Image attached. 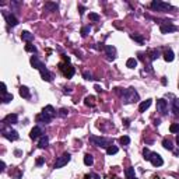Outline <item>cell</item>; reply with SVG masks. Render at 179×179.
Wrapping results in <instances>:
<instances>
[{
    "mask_svg": "<svg viewBox=\"0 0 179 179\" xmlns=\"http://www.w3.org/2000/svg\"><path fill=\"white\" fill-rule=\"evenodd\" d=\"M138 98H140V96H138L137 91H136L133 87H129L127 90H124V94L122 95V99H123L124 104H133V102H137Z\"/></svg>",
    "mask_w": 179,
    "mask_h": 179,
    "instance_id": "6da1fadb",
    "label": "cell"
},
{
    "mask_svg": "<svg viewBox=\"0 0 179 179\" xmlns=\"http://www.w3.org/2000/svg\"><path fill=\"white\" fill-rule=\"evenodd\" d=\"M150 7H151L152 10H155V11H161V13H165V11L172 9V6H171L169 3L161 1V0H154V1H151Z\"/></svg>",
    "mask_w": 179,
    "mask_h": 179,
    "instance_id": "7a4b0ae2",
    "label": "cell"
},
{
    "mask_svg": "<svg viewBox=\"0 0 179 179\" xmlns=\"http://www.w3.org/2000/svg\"><path fill=\"white\" fill-rule=\"evenodd\" d=\"M90 141L96 146V147H109L110 144V140L109 138H105V137H98V136H90Z\"/></svg>",
    "mask_w": 179,
    "mask_h": 179,
    "instance_id": "3957f363",
    "label": "cell"
},
{
    "mask_svg": "<svg viewBox=\"0 0 179 179\" xmlns=\"http://www.w3.org/2000/svg\"><path fill=\"white\" fill-rule=\"evenodd\" d=\"M59 69H60V71L63 73V76L66 78H71L74 76V73H76V69H74L70 63H66V64L60 63L59 64Z\"/></svg>",
    "mask_w": 179,
    "mask_h": 179,
    "instance_id": "277c9868",
    "label": "cell"
},
{
    "mask_svg": "<svg viewBox=\"0 0 179 179\" xmlns=\"http://www.w3.org/2000/svg\"><path fill=\"white\" fill-rule=\"evenodd\" d=\"M1 133H3V136H4L7 140H10V141H14V140H18L20 138L18 132H15V130H13V129L3 127L1 129Z\"/></svg>",
    "mask_w": 179,
    "mask_h": 179,
    "instance_id": "5b68a950",
    "label": "cell"
},
{
    "mask_svg": "<svg viewBox=\"0 0 179 179\" xmlns=\"http://www.w3.org/2000/svg\"><path fill=\"white\" fill-rule=\"evenodd\" d=\"M71 155H70L69 152H64L63 155H60L55 162V169H59V168H63L64 165H67V162L70 161Z\"/></svg>",
    "mask_w": 179,
    "mask_h": 179,
    "instance_id": "8992f818",
    "label": "cell"
},
{
    "mask_svg": "<svg viewBox=\"0 0 179 179\" xmlns=\"http://www.w3.org/2000/svg\"><path fill=\"white\" fill-rule=\"evenodd\" d=\"M176 29H178V28L175 27L172 23H169V21H164V23H161V25H160L161 34H169V32H175Z\"/></svg>",
    "mask_w": 179,
    "mask_h": 179,
    "instance_id": "52a82bcc",
    "label": "cell"
},
{
    "mask_svg": "<svg viewBox=\"0 0 179 179\" xmlns=\"http://www.w3.org/2000/svg\"><path fill=\"white\" fill-rule=\"evenodd\" d=\"M157 110L160 112L161 115H166V112H168V102L165 99H157Z\"/></svg>",
    "mask_w": 179,
    "mask_h": 179,
    "instance_id": "ba28073f",
    "label": "cell"
},
{
    "mask_svg": "<svg viewBox=\"0 0 179 179\" xmlns=\"http://www.w3.org/2000/svg\"><path fill=\"white\" fill-rule=\"evenodd\" d=\"M38 70H39V73H41L42 80H45V81H48V83H51V81H52V74H51V71L45 67V64L42 63L41 67H39Z\"/></svg>",
    "mask_w": 179,
    "mask_h": 179,
    "instance_id": "9c48e42d",
    "label": "cell"
},
{
    "mask_svg": "<svg viewBox=\"0 0 179 179\" xmlns=\"http://www.w3.org/2000/svg\"><path fill=\"white\" fill-rule=\"evenodd\" d=\"M150 162H151L154 166H161L162 164H164V160H162V157H161L160 154H157V152H151Z\"/></svg>",
    "mask_w": 179,
    "mask_h": 179,
    "instance_id": "30bf717a",
    "label": "cell"
},
{
    "mask_svg": "<svg viewBox=\"0 0 179 179\" xmlns=\"http://www.w3.org/2000/svg\"><path fill=\"white\" fill-rule=\"evenodd\" d=\"M3 17L6 18V21H7V24H9L10 27H15L18 24V20L15 18L13 14H9V13H6V11H3Z\"/></svg>",
    "mask_w": 179,
    "mask_h": 179,
    "instance_id": "8fae6325",
    "label": "cell"
},
{
    "mask_svg": "<svg viewBox=\"0 0 179 179\" xmlns=\"http://www.w3.org/2000/svg\"><path fill=\"white\" fill-rule=\"evenodd\" d=\"M52 119H53V116L48 115V113H45V112H41V113L37 116L38 123H49V122H52Z\"/></svg>",
    "mask_w": 179,
    "mask_h": 179,
    "instance_id": "7c38bea8",
    "label": "cell"
},
{
    "mask_svg": "<svg viewBox=\"0 0 179 179\" xmlns=\"http://www.w3.org/2000/svg\"><path fill=\"white\" fill-rule=\"evenodd\" d=\"M104 49H105V53H106V56H108V59H110V60L116 59V48L115 46L106 45Z\"/></svg>",
    "mask_w": 179,
    "mask_h": 179,
    "instance_id": "4fadbf2b",
    "label": "cell"
},
{
    "mask_svg": "<svg viewBox=\"0 0 179 179\" xmlns=\"http://www.w3.org/2000/svg\"><path fill=\"white\" fill-rule=\"evenodd\" d=\"M43 136V132H42V129L39 126H35V127L31 130V133H29V137L32 140H38V138H41Z\"/></svg>",
    "mask_w": 179,
    "mask_h": 179,
    "instance_id": "5bb4252c",
    "label": "cell"
},
{
    "mask_svg": "<svg viewBox=\"0 0 179 179\" xmlns=\"http://www.w3.org/2000/svg\"><path fill=\"white\" fill-rule=\"evenodd\" d=\"M17 120H18V116L15 115V113H10V115H7L3 119V124H14V123H17Z\"/></svg>",
    "mask_w": 179,
    "mask_h": 179,
    "instance_id": "9a60e30c",
    "label": "cell"
},
{
    "mask_svg": "<svg viewBox=\"0 0 179 179\" xmlns=\"http://www.w3.org/2000/svg\"><path fill=\"white\" fill-rule=\"evenodd\" d=\"M151 102H152V99H146V101H143L141 104H140V106H138V110H140L141 113L143 112H146V110L151 106Z\"/></svg>",
    "mask_w": 179,
    "mask_h": 179,
    "instance_id": "2e32d148",
    "label": "cell"
},
{
    "mask_svg": "<svg viewBox=\"0 0 179 179\" xmlns=\"http://www.w3.org/2000/svg\"><path fill=\"white\" fill-rule=\"evenodd\" d=\"M20 95L23 96V98H25V99H28L29 96H31V92H29V88L25 87V85H21L20 87Z\"/></svg>",
    "mask_w": 179,
    "mask_h": 179,
    "instance_id": "e0dca14e",
    "label": "cell"
},
{
    "mask_svg": "<svg viewBox=\"0 0 179 179\" xmlns=\"http://www.w3.org/2000/svg\"><path fill=\"white\" fill-rule=\"evenodd\" d=\"M21 39L25 42H32L34 41V34H31L28 31H23L21 32Z\"/></svg>",
    "mask_w": 179,
    "mask_h": 179,
    "instance_id": "ac0fdd59",
    "label": "cell"
},
{
    "mask_svg": "<svg viewBox=\"0 0 179 179\" xmlns=\"http://www.w3.org/2000/svg\"><path fill=\"white\" fill-rule=\"evenodd\" d=\"M48 144H49V137L48 136H42L41 138H39V143H38V147L39 148H46L48 147Z\"/></svg>",
    "mask_w": 179,
    "mask_h": 179,
    "instance_id": "d6986e66",
    "label": "cell"
},
{
    "mask_svg": "<svg viewBox=\"0 0 179 179\" xmlns=\"http://www.w3.org/2000/svg\"><path fill=\"white\" fill-rule=\"evenodd\" d=\"M124 176H126V179H134V178H136V174H134V168H133V166H129V168L124 169Z\"/></svg>",
    "mask_w": 179,
    "mask_h": 179,
    "instance_id": "ffe728a7",
    "label": "cell"
},
{
    "mask_svg": "<svg viewBox=\"0 0 179 179\" xmlns=\"http://www.w3.org/2000/svg\"><path fill=\"white\" fill-rule=\"evenodd\" d=\"M57 7H59V4L53 3V1H46L45 3V10H48V11H56Z\"/></svg>",
    "mask_w": 179,
    "mask_h": 179,
    "instance_id": "44dd1931",
    "label": "cell"
},
{
    "mask_svg": "<svg viewBox=\"0 0 179 179\" xmlns=\"http://www.w3.org/2000/svg\"><path fill=\"white\" fill-rule=\"evenodd\" d=\"M29 62H31V66H32V67H34V69H37V70L41 67V64H42V62L38 59L37 56H31V60H29Z\"/></svg>",
    "mask_w": 179,
    "mask_h": 179,
    "instance_id": "7402d4cb",
    "label": "cell"
},
{
    "mask_svg": "<svg viewBox=\"0 0 179 179\" xmlns=\"http://www.w3.org/2000/svg\"><path fill=\"white\" fill-rule=\"evenodd\" d=\"M164 59H165V62H172V60L175 59L174 52L171 51V49H166V51L164 52Z\"/></svg>",
    "mask_w": 179,
    "mask_h": 179,
    "instance_id": "603a6c76",
    "label": "cell"
},
{
    "mask_svg": "<svg viewBox=\"0 0 179 179\" xmlns=\"http://www.w3.org/2000/svg\"><path fill=\"white\" fill-rule=\"evenodd\" d=\"M42 112H45V113H48V115H51V116H53L55 118L56 116V110H55V108L52 105H46L43 109H42Z\"/></svg>",
    "mask_w": 179,
    "mask_h": 179,
    "instance_id": "cb8c5ba5",
    "label": "cell"
},
{
    "mask_svg": "<svg viewBox=\"0 0 179 179\" xmlns=\"http://www.w3.org/2000/svg\"><path fill=\"white\" fill-rule=\"evenodd\" d=\"M84 104H85L87 106H94V105H95V96H92V95L85 96V99H84Z\"/></svg>",
    "mask_w": 179,
    "mask_h": 179,
    "instance_id": "d4e9b609",
    "label": "cell"
},
{
    "mask_svg": "<svg viewBox=\"0 0 179 179\" xmlns=\"http://www.w3.org/2000/svg\"><path fill=\"white\" fill-rule=\"evenodd\" d=\"M84 164L87 166H91L92 164H94V157H92L91 154H85V155H84Z\"/></svg>",
    "mask_w": 179,
    "mask_h": 179,
    "instance_id": "484cf974",
    "label": "cell"
},
{
    "mask_svg": "<svg viewBox=\"0 0 179 179\" xmlns=\"http://www.w3.org/2000/svg\"><path fill=\"white\" fill-rule=\"evenodd\" d=\"M162 146H164V148H165V150H169V151H172V150H174L172 141H171L169 138H164V141H162Z\"/></svg>",
    "mask_w": 179,
    "mask_h": 179,
    "instance_id": "4316f807",
    "label": "cell"
},
{
    "mask_svg": "<svg viewBox=\"0 0 179 179\" xmlns=\"http://www.w3.org/2000/svg\"><path fill=\"white\" fill-rule=\"evenodd\" d=\"M126 66H127L129 69H134V67L137 66V60L134 59V57H130V59H127V62H126Z\"/></svg>",
    "mask_w": 179,
    "mask_h": 179,
    "instance_id": "83f0119b",
    "label": "cell"
},
{
    "mask_svg": "<svg viewBox=\"0 0 179 179\" xmlns=\"http://www.w3.org/2000/svg\"><path fill=\"white\" fill-rule=\"evenodd\" d=\"M118 151H119V148L116 147V146H109V147L106 148V154H108V155H113V154H116Z\"/></svg>",
    "mask_w": 179,
    "mask_h": 179,
    "instance_id": "f1b7e54d",
    "label": "cell"
},
{
    "mask_svg": "<svg viewBox=\"0 0 179 179\" xmlns=\"http://www.w3.org/2000/svg\"><path fill=\"white\" fill-rule=\"evenodd\" d=\"M1 101H3V104H9L10 101H13V94H4L1 96Z\"/></svg>",
    "mask_w": 179,
    "mask_h": 179,
    "instance_id": "f546056e",
    "label": "cell"
},
{
    "mask_svg": "<svg viewBox=\"0 0 179 179\" xmlns=\"http://www.w3.org/2000/svg\"><path fill=\"white\" fill-rule=\"evenodd\" d=\"M119 141L122 146H129V144H130V137H129V136H122V137L119 138Z\"/></svg>",
    "mask_w": 179,
    "mask_h": 179,
    "instance_id": "4dcf8cb0",
    "label": "cell"
},
{
    "mask_svg": "<svg viewBox=\"0 0 179 179\" xmlns=\"http://www.w3.org/2000/svg\"><path fill=\"white\" fill-rule=\"evenodd\" d=\"M130 38L132 39H134L136 42H138V43H143L144 42V38L141 37V35H136V34H130Z\"/></svg>",
    "mask_w": 179,
    "mask_h": 179,
    "instance_id": "1f68e13d",
    "label": "cell"
},
{
    "mask_svg": "<svg viewBox=\"0 0 179 179\" xmlns=\"http://www.w3.org/2000/svg\"><path fill=\"white\" fill-rule=\"evenodd\" d=\"M143 158L146 161H150V158H151V151H150L148 148H144V150H143Z\"/></svg>",
    "mask_w": 179,
    "mask_h": 179,
    "instance_id": "d6a6232c",
    "label": "cell"
},
{
    "mask_svg": "<svg viewBox=\"0 0 179 179\" xmlns=\"http://www.w3.org/2000/svg\"><path fill=\"white\" fill-rule=\"evenodd\" d=\"M169 132L171 133H179V123H172L169 126Z\"/></svg>",
    "mask_w": 179,
    "mask_h": 179,
    "instance_id": "836d02e7",
    "label": "cell"
},
{
    "mask_svg": "<svg viewBox=\"0 0 179 179\" xmlns=\"http://www.w3.org/2000/svg\"><path fill=\"white\" fill-rule=\"evenodd\" d=\"M90 32H91V27H90V25H85V27L81 28V35H83V37H87Z\"/></svg>",
    "mask_w": 179,
    "mask_h": 179,
    "instance_id": "e575fe53",
    "label": "cell"
},
{
    "mask_svg": "<svg viewBox=\"0 0 179 179\" xmlns=\"http://www.w3.org/2000/svg\"><path fill=\"white\" fill-rule=\"evenodd\" d=\"M25 51L31 52V53H35V52H37V48L34 45H31V43H28V45H25Z\"/></svg>",
    "mask_w": 179,
    "mask_h": 179,
    "instance_id": "d590c367",
    "label": "cell"
},
{
    "mask_svg": "<svg viewBox=\"0 0 179 179\" xmlns=\"http://www.w3.org/2000/svg\"><path fill=\"white\" fill-rule=\"evenodd\" d=\"M148 56H150V60H155L157 57L160 56V52H158V51H151Z\"/></svg>",
    "mask_w": 179,
    "mask_h": 179,
    "instance_id": "8d00e7d4",
    "label": "cell"
},
{
    "mask_svg": "<svg viewBox=\"0 0 179 179\" xmlns=\"http://www.w3.org/2000/svg\"><path fill=\"white\" fill-rule=\"evenodd\" d=\"M88 18L91 20V21H98V20H99V15L96 13H90L88 14Z\"/></svg>",
    "mask_w": 179,
    "mask_h": 179,
    "instance_id": "74e56055",
    "label": "cell"
},
{
    "mask_svg": "<svg viewBox=\"0 0 179 179\" xmlns=\"http://www.w3.org/2000/svg\"><path fill=\"white\" fill-rule=\"evenodd\" d=\"M69 115V109H66V108H62V109L59 110V116H62V118H64V116Z\"/></svg>",
    "mask_w": 179,
    "mask_h": 179,
    "instance_id": "f35d334b",
    "label": "cell"
},
{
    "mask_svg": "<svg viewBox=\"0 0 179 179\" xmlns=\"http://www.w3.org/2000/svg\"><path fill=\"white\" fill-rule=\"evenodd\" d=\"M83 76H84V78H85V80H95V78L92 77V74L90 73V71H84Z\"/></svg>",
    "mask_w": 179,
    "mask_h": 179,
    "instance_id": "ab89813d",
    "label": "cell"
},
{
    "mask_svg": "<svg viewBox=\"0 0 179 179\" xmlns=\"http://www.w3.org/2000/svg\"><path fill=\"white\" fill-rule=\"evenodd\" d=\"M1 94L4 95V94H7V87H6L4 83H1Z\"/></svg>",
    "mask_w": 179,
    "mask_h": 179,
    "instance_id": "60d3db41",
    "label": "cell"
},
{
    "mask_svg": "<svg viewBox=\"0 0 179 179\" xmlns=\"http://www.w3.org/2000/svg\"><path fill=\"white\" fill-rule=\"evenodd\" d=\"M43 162H45V160H43V158H38V160H37V165H38V166H41L42 164H43Z\"/></svg>",
    "mask_w": 179,
    "mask_h": 179,
    "instance_id": "b9f144b4",
    "label": "cell"
},
{
    "mask_svg": "<svg viewBox=\"0 0 179 179\" xmlns=\"http://www.w3.org/2000/svg\"><path fill=\"white\" fill-rule=\"evenodd\" d=\"M174 108H176V109H179V98H176L174 101Z\"/></svg>",
    "mask_w": 179,
    "mask_h": 179,
    "instance_id": "7bdbcfd3",
    "label": "cell"
},
{
    "mask_svg": "<svg viewBox=\"0 0 179 179\" xmlns=\"http://www.w3.org/2000/svg\"><path fill=\"white\" fill-rule=\"evenodd\" d=\"M14 154H15L17 157H20L21 154H23V151H21V150H15V151H14Z\"/></svg>",
    "mask_w": 179,
    "mask_h": 179,
    "instance_id": "ee69618b",
    "label": "cell"
},
{
    "mask_svg": "<svg viewBox=\"0 0 179 179\" xmlns=\"http://www.w3.org/2000/svg\"><path fill=\"white\" fill-rule=\"evenodd\" d=\"M63 59H64L66 63H70V57H69V56H63Z\"/></svg>",
    "mask_w": 179,
    "mask_h": 179,
    "instance_id": "f6af8a7d",
    "label": "cell"
},
{
    "mask_svg": "<svg viewBox=\"0 0 179 179\" xmlns=\"http://www.w3.org/2000/svg\"><path fill=\"white\" fill-rule=\"evenodd\" d=\"M161 83H162V85H166V77H162Z\"/></svg>",
    "mask_w": 179,
    "mask_h": 179,
    "instance_id": "bcb514c9",
    "label": "cell"
},
{
    "mask_svg": "<svg viewBox=\"0 0 179 179\" xmlns=\"http://www.w3.org/2000/svg\"><path fill=\"white\" fill-rule=\"evenodd\" d=\"M95 90H96L98 92H101V91H102V88L99 87V85H95Z\"/></svg>",
    "mask_w": 179,
    "mask_h": 179,
    "instance_id": "7dc6e473",
    "label": "cell"
},
{
    "mask_svg": "<svg viewBox=\"0 0 179 179\" xmlns=\"http://www.w3.org/2000/svg\"><path fill=\"white\" fill-rule=\"evenodd\" d=\"M4 169H6V164L1 161V171H4Z\"/></svg>",
    "mask_w": 179,
    "mask_h": 179,
    "instance_id": "c3c4849f",
    "label": "cell"
},
{
    "mask_svg": "<svg viewBox=\"0 0 179 179\" xmlns=\"http://www.w3.org/2000/svg\"><path fill=\"white\" fill-rule=\"evenodd\" d=\"M84 13V7L83 6H80V14H83Z\"/></svg>",
    "mask_w": 179,
    "mask_h": 179,
    "instance_id": "681fc988",
    "label": "cell"
},
{
    "mask_svg": "<svg viewBox=\"0 0 179 179\" xmlns=\"http://www.w3.org/2000/svg\"><path fill=\"white\" fill-rule=\"evenodd\" d=\"M174 112H175V113H176V115L179 116V109H176V108H174Z\"/></svg>",
    "mask_w": 179,
    "mask_h": 179,
    "instance_id": "f907efd6",
    "label": "cell"
},
{
    "mask_svg": "<svg viewBox=\"0 0 179 179\" xmlns=\"http://www.w3.org/2000/svg\"><path fill=\"white\" fill-rule=\"evenodd\" d=\"M176 144H178V146H179V134H178V136H176Z\"/></svg>",
    "mask_w": 179,
    "mask_h": 179,
    "instance_id": "816d5d0a",
    "label": "cell"
},
{
    "mask_svg": "<svg viewBox=\"0 0 179 179\" xmlns=\"http://www.w3.org/2000/svg\"><path fill=\"white\" fill-rule=\"evenodd\" d=\"M152 179H160V178L158 176H152Z\"/></svg>",
    "mask_w": 179,
    "mask_h": 179,
    "instance_id": "f5cc1de1",
    "label": "cell"
},
{
    "mask_svg": "<svg viewBox=\"0 0 179 179\" xmlns=\"http://www.w3.org/2000/svg\"><path fill=\"white\" fill-rule=\"evenodd\" d=\"M134 179H136V178H134Z\"/></svg>",
    "mask_w": 179,
    "mask_h": 179,
    "instance_id": "db71d44e",
    "label": "cell"
}]
</instances>
